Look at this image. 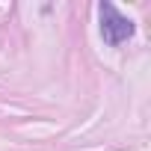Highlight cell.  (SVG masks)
<instances>
[{
    "instance_id": "6da1fadb",
    "label": "cell",
    "mask_w": 151,
    "mask_h": 151,
    "mask_svg": "<svg viewBox=\"0 0 151 151\" xmlns=\"http://www.w3.org/2000/svg\"><path fill=\"white\" fill-rule=\"evenodd\" d=\"M98 18H101V36H104V42L107 45H124L130 36H133V21L127 18V15H122L113 3H98Z\"/></svg>"
}]
</instances>
